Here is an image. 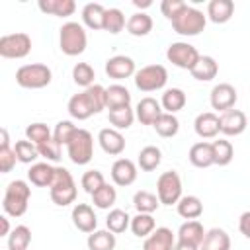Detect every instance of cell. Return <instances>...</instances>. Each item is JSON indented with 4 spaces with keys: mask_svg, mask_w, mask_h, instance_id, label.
Masks as SVG:
<instances>
[{
    "mask_svg": "<svg viewBox=\"0 0 250 250\" xmlns=\"http://www.w3.org/2000/svg\"><path fill=\"white\" fill-rule=\"evenodd\" d=\"M51 78H53V72L47 64H41V62H33V64H23L16 70V82L21 86V88H27V90H39V88H45L51 84Z\"/></svg>",
    "mask_w": 250,
    "mask_h": 250,
    "instance_id": "cell-4",
    "label": "cell"
},
{
    "mask_svg": "<svg viewBox=\"0 0 250 250\" xmlns=\"http://www.w3.org/2000/svg\"><path fill=\"white\" fill-rule=\"evenodd\" d=\"M186 100H188V98H186V92H184L182 88H168V90H164V94H162L160 105H162V109H164L166 113H176V111L184 109Z\"/></svg>",
    "mask_w": 250,
    "mask_h": 250,
    "instance_id": "cell-32",
    "label": "cell"
},
{
    "mask_svg": "<svg viewBox=\"0 0 250 250\" xmlns=\"http://www.w3.org/2000/svg\"><path fill=\"white\" fill-rule=\"evenodd\" d=\"M168 82V70L162 64H148L135 72V86L141 92H154Z\"/></svg>",
    "mask_w": 250,
    "mask_h": 250,
    "instance_id": "cell-8",
    "label": "cell"
},
{
    "mask_svg": "<svg viewBox=\"0 0 250 250\" xmlns=\"http://www.w3.org/2000/svg\"><path fill=\"white\" fill-rule=\"evenodd\" d=\"M133 205H135L137 213H150L152 215L158 209L160 199H158V195H154V193H150L146 189H141V191H137L133 195Z\"/></svg>",
    "mask_w": 250,
    "mask_h": 250,
    "instance_id": "cell-37",
    "label": "cell"
},
{
    "mask_svg": "<svg viewBox=\"0 0 250 250\" xmlns=\"http://www.w3.org/2000/svg\"><path fill=\"white\" fill-rule=\"evenodd\" d=\"M174 250H199V246H195V244H188V242H180V240H176V246H174Z\"/></svg>",
    "mask_w": 250,
    "mask_h": 250,
    "instance_id": "cell-55",
    "label": "cell"
},
{
    "mask_svg": "<svg viewBox=\"0 0 250 250\" xmlns=\"http://www.w3.org/2000/svg\"><path fill=\"white\" fill-rule=\"evenodd\" d=\"M29 197H31V189H29L27 182H23V180L10 182L4 191V199H2L4 213L10 217H21L27 211Z\"/></svg>",
    "mask_w": 250,
    "mask_h": 250,
    "instance_id": "cell-2",
    "label": "cell"
},
{
    "mask_svg": "<svg viewBox=\"0 0 250 250\" xmlns=\"http://www.w3.org/2000/svg\"><path fill=\"white\" fill-rule=\"evenodd\" d=\"M111 180L115 186H131L137 180V166L129 158H117L111 166Z\"/></svg>",
    "mask_w": 250,
    "mask_h": 250,
    "instance_id": "cell-16",
    "label": "cell"
},
{
    "mask_svg": "<svg viewBox=\"0 0 250 250\" xmlns=\"http://www.w3.org/2000/svg\"><path fill=\"white\" fill-rule=\"evenodd\" d=\"M72 223L78 230L82 232H94L96 227H98V219H96V213L94 209L88 205V203H76L72 207Z\"/></svg>",
    "mask_w": 250,
    "mask_h": 250,
    "instance_id": "cell-17",
    "label": "cell"
},
{
    "mask_svg": "<svg viewBox=\"0 0 250 250\" xmlns=\"http://www.w3.org/2000/svg\"><path fill=\"white\" fill-rule=\"evenodd\" d=\"M84 94H86V98L90 100L94 113H100L102 109H105V88H104V86L92 84L90 88L84 90Z\"/></svg>",
    "mask_w": 250,
    "mask_h": 250,
    "instance_id": "cell-47",
    "label": "cell"
},
{
    "mask_svg": "<svg viewBox=\"0 0 250 250\" xmlns=\"http://www.w3.org/2000/svg\"><path fill=\"white\" fill-rule=\"evenodd\" d=\"M14 152L18 156V162H23V164H31L37 160L39 156V148L37 145H33L31 141L23 139V141H16V146H14Z\"/></svg>",
    "mask_w": 250,
    "mask_h": 250,
    "instance_id": "cell-43",
    "label": "cell"
},
{
    "mask_svg": "<svg viewBox=\"0 0 250 250\" xmlns=\"http://www.w3.org/2000/svg\"><path fill=\"white\" fill-rule=\"evenodd\" d=\"M205 232H207V230L203 229V225H201L197 219H193V221L182 223L176 236H178L180 242H188V244L201 246V242H203V238H205Z\"/></svg>",
    "mask_w": 250,
    "mask_h": 250,
    "instance_id": "cell-20",
    "label": "cell"
},
{
    "mask_svg": "<svg viewBox=\"0 0 250 250\" xmlns=\"http://www.w3.org/2000/svg\"><path fill=\"white\" fill-rule=\"evenodd\" d=\"M160 162H162V152H160L158 146L148 145V146L141 148V152H139V166H141V170L152 172V170L158 168Z\"/></svg>",
    "mask_w": 250,
    "mask_h": 250,
    "instance_id": "cell-36",
    "label": "cell"
},
{
    "mask_svg": "<svg viewBox=\"0 0 250 250\" xmlns=\"http://www.w3.org/2000/svg\"><path fill=\"white\" fill-rule=\"evenodd\" d=\"M0 135H2L0 146H10V137H8V131H6V129H0Z\"/></svg>",
    "mask_w": 250,
    "mask_h": 250,
    "instance_id": "cell-56",
    "label": "cell"
},
{
    "mask_svg": "<svg viewBox=\"0 0 250 250\" xmlns=\"http://www.w3.org/2000/svg\"><path fill=\"white\" fill-rule=\"evenodd\" d=\"M127 31L135 37H145L152 31V18L145 12H135L127 20Z\"/></svg>",
    "mask_w": 250,
    "mask_h": 250,
    "instance_id": "cell-31",
    "label": "cell"
},
{
    "mask_svg": "<svg viewBox=\"0 0 250 250\" xmlns=\"http://www.w3.org/2000/svg\"><path fill=\"white\" fill-rule=\"evenodd\" d=\"M135 111L131 109V105H123V107H115V109H109V123L113 125V129L121 131V129H129L135 121Z\"/></svg>",
    "mask_w": 250,
    "mask_h": 250,
    "instance_id": "cell-35",
    "label": "cell"
},
{
    "mask_svg": "<svg viewBox=\"0 0 250 250\" xmlns=\"http://www.w3.org/2000/svg\"><path fill=\"white\" fill-rule=\"evenodd\" d=\"M49 195H51V201L59 207H66V205L74 203L76 184H74L72 174L66 168L55 166V176H53V182L49 186Z\"/></svg>",
    "mask_w": 250,
    "mask_h": 250,
    "instance_id": "cell-1",
    "label": "cell"
},
{
    "mask_svg": "<svg viewBox=\"0 0 250 250\" xmlns=\"http://www.w3.org/2000/svg\"><path fill=\"white\" fill-rule=\"evenodd\" d=\"M133 4H135V6H137V8H148V6H150V4H152V2H148V0H145V2H141V0H135V2H133Z\"/></svg>",
    "mask_w": 250,
    "mask_h": 250,
    "instance_id": "cell-57",
    "label": "cell"
},
{
    "mask_svg": "<svg viewBox=\"0 0 250 250\" xmlns=\"http://www.w3.org/2000/svg\"><path fill=\"white\" fill-rule=\"evenodd\" d=\"M176 207H178V215L188 221H193L203 215V203L197 195H182Z\"/></svg>",
    "mask_w": 250,
    "mask_h": 250,
    "instance_id": "cell-30",
    "label": "cell"
},
{
    "mask_svg": "<svg viewBox=\"0 0 250 250\" xmlns=\"http://www.w3.org/2000/svg\"><path fill=\"white\" fill-rule=\"evenodd\" d=\"M66 154L78 166L88 164L94 156V137H92V133L86 131V129H76V133L72 135V139L66 145Z\"/></svg>",
    "mask_w": 250,
    "mask_h": 250,
    "instance_id": "cell-5",
    "label": "cell"
},
{
    "mask_svg": "<svg viewBox=\"0 0 250 250\" xmlns=\"http://www.w3.org/2000/svg\"><path fill=\"white\" fill-rule=\"evenodd\" d=\"M199 53L193 45L186 43V41H176V43H170L168 49H166V59L178 66V68H184V70H191L195 66V62L199 61Z\"/></svg>",
    "mask_w": 250,
    "mask_h": 250,
    "instance_id": "cell-10",
    "label": "cell"
},
{
    "mask_svg": "<svg viewBox=\"0 0 250 250\" xmlns=\"http://www.w3.org/2000/svg\"><path fill=\"white\" fill-rule=\"evenodd\" d=\"M219 125H221V133L227 135V137H238L246 131V115L244 111L240 109H229V111H223L219 115Z\"/></svg>",
    "mask_w": 250,
    "mask_h": 250,
    "instance_id": "cell-12",
    "label": "cell"
},
{
    "mask_svg": "<svg viewBox=\"0 0 250 250\" xmlns=\"http://www.w3.org/2000/svg\"><path fill=\"white\" fill-rule=\"evenodd\" d=\"M199 250H230V236L223 229H209Z\"/></svg>",
    "mask_w": 250,
    "mask_h": 250,
    "instance_id": "cell-26",
    "label": "cell"
},
{
    "mask_svg": "<svg viewBox=\"0 0 250 250\" xmlns=\"http://www.w3.org/2000/svg\"><path fill=\"white\" fill-rule=\"evenodd\" d=\"M123 27H127L125 16L119 8H105V16H104V31L117 35L119 31H123Z\"/></svg>",
    "mask_w": 250,
    "mask_h": 250,
    "instance_id": "cell-38",
    "label": "cell"
},
{
    "mask_svg": "<svg viewBox=\"0 0 250 250\" xmlns=\"http://www.w3.org/2000/svg\"><path fill=\"white\" fill-rule=\"evenodd\" d=\"M53 176H55V166H51L49 162H35L27 170V180L37 188H49Z\"/></svg>",
    "mask_w": 250,
    "mask_h": 250,
    "instance_id": "cell-23",
    "label": "cell"
},
{
    "mask_svg": "<svg viewBox=\"0 0 250 250\" xmlns=\"http://www.w3.org/2000/svg\"><path fill=\"white\" fill-rule=\"evenodd\" d=\"M25 139L39 146V145L47 143L49 139H53V133L45 123H31L25 127Z\"/></svg>",
    "mask_w": 250,
    "mask_h": 250,
    "instance_id": "cell-46",
    "label": "cell"
},
{
    "mask_svg": "<svg viewBox=\"0 0 250 250\" xmlns=\"http://www.w3.org/2000/svg\"><path fill=\"white\" fill-rule=\"evenodd\" d=\"M238 230L250 240V211H244L238 219Z\"/></svg>",
    "mask_w": 250,
    "mask_h": 250,
    "instance_id": "cell-53",
    "label": "cell"
},
{
    "mask_svg": "<svg viewBox=\"0 0 250 250\" xmlns=\"http://www.w3.org/2000/svg\"><path fill=\"white\" fill-rule=\"evenodd\" d=\"M39 156H43L47 162H57L61 158V145L55 139H49L47 143L39 145Z\"/></svg>",
    "mask_w": 250,
    "mask_h": 250,
    "instance_id": "cell-51",
    "label": "cell"
},
{
    "mask_svg": "<svg viewBox=\"0 0 250 250\" xmlns=\"http://www.w3.org/2000/svg\"><path fill=\"white\" fill-rule=\"evenodd\" d=\"M162 113H164V109H162L160 102H156V100L150 98V96L139 100L137 109H135V115H137V119H139L143 125H154L156 119H158Z\"/></svg>",
    "mask_w": 250,
    "mask_h": 250,
    "instance_id": "cell-18",
    "label": "cell"
},
{
    "mask_svg": "<svg viewBox=\"0 0 250 250\" xmlns=\"http://www.w3.org/2000/svg\"><path fill=\"white\" fill-rule=\"evenodd\" d=\"M156 195L160 199V205H178L182 199V178L178 172L168 170L162 172L156 180Z\"/></svg>",
    "mask_w": 250,
    "mask_h": 250,
    "instance_id": "cell-7",
    "label": "cell"
},
{
    "mask_svg": "<svg viewBox=\"0 0 250 250\" xmlns=\"http://www.w3.org/2000/svg\"><path fill=\"white\" fill-rule=\"evenodd\" d=\"M39 10L57 18H68L74 14L76 4L74 0H39Z\"/></svg>",
    "mask_w": 250,
    "mask_h": 250,
    "instance_id": "cell-27",
    "label": "cell"
},
{
    "mask_svg": "<svg viewBox=\"0 0 250 250\" xmlns=\"http://www.w3.org/2000/svg\"><path fill=\"white\" fill-rule=\"evenodd\" d=\"M123 105H131V92L121 84H111L105 88V107L115 109Z\"/></svg>",
    "mask_w": 250,
    "mask_h": 250,
    "instance_id": "cell-29",
    "label": "cell"
},
{
    "mask_svg": "<svg viewBox=\"0 0 250 250\" xmlns=\"http://www.w3.org/2000/svg\"><path fill=\"white\" fill-rule=\"evenodd\" d=\"M205 23H207V16L201 10H197L193 6H186L182 10V14L172 21V27L176 33H180L184 37H193L205 29Z\"/></svg>",
    "mask_w": 250,
    "mask_h": 250,
    "instance_id": "cell-6",
    "label": "cell"
},
{
    "mask_svg": "<svg viewBox=\"0 0 250 250\" xmlns=\"http://www.w3.org/2000/svg\"><path fill=\"white\" fill-rule=\"evenodd\" d=\"M104 16H105V8L98 2H90L82 8V23L94 31L104 29Z\"/></svg>",
    "mask_w": 250,
    "mask_h": 250,
    "instance_id": "cell-28",
    "label": "cell"
},
{
    "mask_svg": "<svg viewBox=\"0 0 250 250\" xmlns=\"http://www.w3.org/2000/svg\"><path fill=\"white\" fill-rule=\"evenodd\" d=\"M31 51V37L27 33H8L0 37V57L23 59Z\"/></svg>",
    "mask_w": 250,
    "mask_h": 250,
    "instance_id": "cell-9",
    "label": "cell"
},
{
    "mask_svg": "<svg viewBox=\"0 0 250 250\" xmlns=\"http://www.w3.org/2000/svg\"><path fill=\"white\" fill-rule=\"evenodd\" d=\"M117 199V191L113 186L109 184H104L98 191L92 193V203L98 207V209H109Z\"/></svg>",
    "mask_w": 250,
    "mask_h": 250,
    "instance_id": "cell-44",
    "label": "cell"
},
{
    "mask_svg": "<svg viewBox=\"0 0 250 250\" xmlns=\"http://www.w3.org/2000/svg\"><path fill=\"white\" fill-rule=\"evenodd\" d=\"M0 227H2L0 236H10V223H8V215H2V217H0Z\"/></svg>",
    "mask_w": 250,
    "mask_h": 250,
    "instance_id": "cell-54",
    "label": "cell"
},
{
    "mask_svg": "<svg viewBox=\"0 0 250 250\" xmlns=\"http://www.w3.org/2000/svg\"><path fill=\"white\" fill-rule=\"evenodd\" d=\"M135 61L127 55H115L105 61V74L113 80H125L129 76H135Z\"/></svg>",
    "mask_w": 250,
    "mask_h": 250,
    "instance_id": "cell-13",
    "label": "cell"
},
{
    "mask_svg": "<svg viewBox=\"0 0 250 250\" xmlns=\"http://www.w3.org/2000/svg\"><path fill=\"white\" fill-rule=\"evenodd\" d=\"M193 129H195L197 137H201V139H215L221 133L219 115H215L213 111L199 113L195 117V121H193Z\"/></svg>",
    "mask_w": 250,
    "mask_h": 250,
    "instance_id": "cell-19",
    "label": "cell"
},
{
    "mask_svg": "<svg viewBox=\"0 0 250 250\" xmlns=\"http://www.w3.org/2000/svg\"><path fill=\"white\" fill-rule=\"evenodd\" d=\"M115 234L111 230H94L88 234V250H115Z\"/></svg>",
    "mask_w": 250,
    "mask_h": 250,
    "instance_id": "cell-34",
    "label": "cell"
},
{
    "mask_svg": "<svg viewBox=\"0 0 250 250\" xmlns=\"http://www.w3.org/2000/svg\"><path fill=\"white\" fill-rule=\"evenodd\" d=\"M236 100H238V94H236L234 86H230V84H227V82H221V84L213 86L211 96H209L211 107L217 109V111H221V113L232 109L234 104H236Z\"/></svg>",
    "mask_w": 250,
    "mask_h": 250,
    "instance_id": "cell-11",
    "label": "cell"
},
{
    "mask_svg": "<svg viewBox=\"0 0 250 250\" xmlns=\"http://www.w3.org/2000/svg\"><path fill=\"white\" fill-rule=\"evenodd\" d=\"M105 227L113 234H121V232H125L131 227V217L123 209H111L107 219H105Z\"/></svg>",
    "mask_w": 250,
    "mask_h": 250,
    "instance_id": "cell-40",
    "label": "cell"
},
{
    "mask_svg": "<svg viewBox=\"0 0 250 250\" xmlns=\"http://www.w3.org/2000/svg\"><path fill=\"white\" fill-rule=\"evenodd\" d=\"M80 184H82L84 191H88V193L92 195L94 191H98V189L105 184V178H104V174H102L100 170H88V172L82 174Z\"/></svg>",
    "mask_w": 250,
    "mask_h": 250,
    "instance_id": "cell-49",
    "label": "cell"
},
{
    "mask_svg": "<svg viewBox=\"0 0 250 250\" xmlns=\"http://www.w3.org/2000/svg\"><path fill=\"white\" fill-rule=\"evenodd\" d=\"M234 14L232 0H211L207 4V18L213 23H227Z\"/></svg>",
    "mask_w": 250,
    "mask_h": 250,
    "instance_id": "cell-22",
    "label": "cell"
},
{
    "mask_svg": "<svg viewBox=\"0 0 250 250\" xmlns=\"http://www.w3.org/2000/svg\"><path fill=\"white\" fill-rule=\"evenodd\" d=\"M176 234L168 227H156L152 234H148L143 242V250H174Z\"/></svg>",
    "mask_w": 250,
    "mask_h": 250,
    "instance_id": "cell-14",
    "label": "cell"
},
{
    "mask_svg": "<svg viewBox=\"0 0 250 250\" xmlns=\"http://www.w3.org/2000/svg\"><path fill=\"white\" fill-rule=\"evenodd\" d=\"M211 146H213V160H215L217 166H227V164H230V160H232V156H234V148H232L230 141L219 139V141H213Z\"/></svg>",
    "mask_w": 250,
    "mask_h": 250,
    "instance_id": "cell-41",
    "label": "cell"
},
{
    "mask_svg": "<svg viewBox=\"0 0 250 250\" xmlns=\"http://www.w3.org/2000/svg\"><path fill=\"white\" fill-rule=\"evenodd\" d=\"M31 242V230L25 225H18L8 236V250H27Z\"/></svg>",
    "mask_w": 250,
    "mask_h": 250,
    "instance_id": "cell-42",
    "label": "cell"
},
{
    "mask_svg": "<svg viewBox=\"0 0 250 250\" xmlns=\"http://www.w3.org/2000/svg\"><path fill=\"white\" fill-rule=\"evenodd\" d=\"M76 125L72 123V121H59L57 125H55V129H53V139L62 146V145H68V141L72 139V135L76 133Z\"/></svg>",
    "mask_w": 250,
    "mask_h": 250,
    "instance_id": "cell-48",
    "label": "cell"
},
{
    "mask_svg": "<svg viewBox=\"0 0 250 250\" xmlns=\"http://www.w3.org/2000/svg\"><path fill=\"white\" fill-rule=\"evenodd\" d=\"M98 143L102 146V150L105 154L117 156L125 150V137L121 135V131L113 129V127H105L98 133Z\"/></svg>",
    "mask_w": 250,
    "mask_h": 250,
    "instance_id": "cell-15",
    "label": "cell"
},
{
    "mask_svg": "<svg viewBox=\"0 0 250 250\" xmlns=\"http://www.w3.org/2000/svg\"><path fill=\"white\" fill-rule=\"evenodd\" d=\"M66 109H68L70 117H72V119H78V121H84V119H88V117H92V115H94L92 104H90V100L86 98V94H84V92L74 94V96L68 100Z\"/></svg>",
    "mask_w": 250,
    "mask_h": 250,
    "instance_id": "cell-25",
    "label": "cell"
},
{
    "mask_svg": "<svg viewBox=\"0 0 250 250\" xmlns=\"http://www.w3.org/2000/svg\"><path fill=\"white\" fill-rule=\"evenodd\" d=\"M189 72H191V76H193L195 80H199V82H209V80H213V78L217 76L219 64H217V61H215L213 57L201 55L199 61L195 62V66H193Z\"/></svg>",
    "mask_w": 250,
    "mask_h": 250,
    "instance_id": "cell-24",
    "label": "cell"
},
{
    "mask_svg": "<svg viewBox=\"0 0 250 250\" xmlns=\"http://www.w3.org/2000/svg\"><path fill=\"white\" fill-rule=\"evenodd\" d=\"M16 160H18V156H16L14 148H10V146H0V172H2V174L12 172L14 166H16Z\"/></svg>",
    "mask_w": 250,
    "mask_h": 250,
    "instance_id": "cell-52",
    "label": "cell"
},
{
    "mask_svg": "<svg viewBox=\"0 0 250 250\" xmlns=\"http://www.w3.org/2000/svg\"><path fill=\"white\" fill-rule=\"evenodd\" d=\"M88 35L78 21H66L59 29V47L66 57H76L86 51Z\"/></svg>",
    "mask_w": 250,
    "mask_h": 250,
    "instance_id": "cell-3",
    "label": "cell"
},
{
    "mask_svg": "<svg viewBox=\"0 0 250 250\" xmlns=\"http://www.w3.org/2000/svg\"><path fill=\"white\" fill-rule=\"evenodd\" d=\"M94 78H96V72L88 62H76L74 64V68H72L74 84H78V86H82L86 90V88H90L94 84Z\"/></svg>",
    "mask_w": 250,
    "mask_h": 250,
    "instance_id": "cell-45",
    "label": "cell"
},
{
    "mask_svg": "<svg viewBox=\"0 0 250 250\" xmlns=\"http://www.w3.org/2000/svg\"><path fill=\"white\" fill-rule=\"evenodd\" d=\"M152 127L156 129V133H158L160 137L170 139V137L178 135V131H180V121H178V117H176L174 113H166V111H164V113L156 119V123H154Z\"/></svg>",
    "mask_w": 250,
    "mask_h": 250,
    "instance_id": "cell-39",
    "label": "cell"
},
{
    "mask_svg": "<svg viewBox=\"0 0 250 250\" xmlns=\"http://www.w3.org/2000/svg\"><path fill=\"white\" fill-rule=\"evenodd\" d=\"M188 158H189V162L195 168H209V166H213L215 160H213V146H211V143L199 141V143L191 145V148L188 152Z\"/></svg>",
    "mask_w": 250,
    "mask_h": 250,
    "instance_id": "cell-21",
    "label": "cell"
},
{
    "mask_svg": "<svg viewBox=\"0 0 250 250\" xmlns=\"http://www.w3.org/2000/svg\"><path fill=\"white\" fill-rule=\"evenodd\" d=\"M186 6H188V4L182 2V0H162V4H160V12H162L164 18H168L170 21H174V20L182 14V10H184Z\"/></svg>",
    "mask_w": 250,
    "mask_h": 250,
    "instance_id": "cell-50",
    "label": "cell"
},
{
    "mask_svg": "<svg viewBox=\"0 0 250 250\" xmlns=\"http://www.w3.org/2000/svg\"><path fill=\"white\" fill-rule=\"evenodd\" d=\"M131 232L139 238H146L148 234L154 232L156 229V221L150 213H137L135 217H131Z\"/></svg>",
    "mask_w": 250,
    "mask_h": 250,
    "instance_id": "cell-33",
    "label": "cell"
}]
</instances>
